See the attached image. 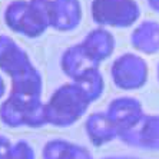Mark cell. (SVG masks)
<instances>
[{"instance_id":"1","label":"cell","mask_w":159,"mask_h":159,"mask_svg":"<svg viewBox=\"0 0 159 159\" xmlns=\"http://www.w3.org/2000/svg\"><path fill=\"white\" fill-rule=\"evenodd\" d=\"M3 17L15 33L39 37L50 27V0H13L6 6Z\"/></svg>"},{"instance_id":"2","label":"cell","mask_w":159,"mask_h":159,"mask_svg":"<svg viewBox=\"0 0 159 159\" xmlns=\"http://www.w3.org/2000/svg\"><path fill=\"white\" fill-rule=\"evenodd\" d=\"M90 102L73 82L59 86L46 102L48 125L69 128L88 112Z\"/></svg>"},{"instance_id":"3","label":"cell","mask_w":159,"mask_h":159,"mask_svg":"<svg viewBox=\"0 0 159 159\" xmlns=\"http://www.w3.org/2000/svg\"><path fill=\"white\" fill-rule=\"evenodd\" d=\"M0 120L9 128H42L48 125L46 102L42 98L9 95L0 105Z\"/></svg>"},{"instance_id":"4","label":"cell","mask_w":159,"mask_h":159,"mask_svg":"<svg viewBox=\"0 0 159 159\" xmlns=\"http://www.w3.org/2000/svg\"><path fill=\"white\" fill-rule=\"evenodd\" d=\"M90 15L100 27L126 29L139 20L141 7L136 0H92Z\"/></svg>"},{"instance_id":"5","label":"cell","mask_w":159,"mask_h":159,"mask_svg":"<svg viewBox=\"0 0 159 159\" xmlns=\"http://www.w3.org/2000/svg\"><path fill=\"white\" fill-rule=\"evenodd\" d=\"M149 67L146 60L136 53H123L113 60L111 76L116 88L122 90H138L148 82Z\"/></svg>"},{"instance_id":"6","label":"cell","mask_w":159,"mask_h":159,"mask_svg":"<svg viewBox=\"0 0 159 159\" xmlns=\"http://www.w3.org/2000/svg\"><path fill=\"white\" fill-rule=\"evenodd\" d=\"M123 143L145 151H159V115H143L130 129L119 133Z\"/></svg>"},{"instance_id":"7","label":"cell","mask_w":159,"mask_h":159,"mask_svg":"<svg viewBox=\"0 0 159 159\" xmlns=\"http://www.w3.org/2000/svg\"><path fill=\"white\" fill-rule=\"evenodd\" d=\"M99 65L100 63L95 57H92L90 53L80 43L72 44L70 48H67L63 52L62 57H60L62 72L72 80H76V79L99 69Z\"/></svg>"},{"instance_id":"8","label":"cell","mask_w":159,"mask_h":159,"mask_svg":"<svg viewBox=\"0 0 159 159\" xmlns=\"http://www.w3.org/2000/svg\"><path fill=\"white\" fill-rule=\"evenodd\" d=\"M107 116L119 128V133L135 126L145 115L141 100L132 96H120L111 100L106 109Z\"/></svg>"},{"instance_id":"9","label":"cell","mask_w":159,"mask_h":159,"mask_svg":"<svg viewBox=\"0 0 159 159\" xmlns=\"http://www.w3.org/2000/svg\"><path fill=\"white\" fill-rule=\"evenodd\" d=\"M83 11L79 0H50V27L70 32L80 25Z\"/></svg>"},{"instance_id":"10","label":"cell","mask_w":159,"mask_h":159,"mask_svg":"<svg viewBox=\"0 0 159 159\" xmlns=\"http://www.w3.org/2000/svg\"><path fill=\"white\" fill-rule=\"evenodd\" d=\"M33 65L25 49L10 36L0 34V70L9 78Z\"/></svg>"},{"instance_id":"11","label":"cell","mask_w":159,"mask_h":159,"mask_svg":"<svg viewBox=\"0 0 159 159\" xmlns=\"http://www.w3.org/2000/svg\"><path fill=\"white\" fill-rule=\"evenodd\" d=\"M85 130L89 141L95 146H102L119 139V128L106 112H93L86 118Z\"/></svg>"},{"instance_id":"12","label":"cell","mask_w":159,"mask_h":159,"mask_svg":"<svg viewBox=\"0 0 159 159\" xmlns=\"http://www.w3.org/2000/svg\"><path fill=\"white\" fill-rule=\"evenodd\" d=\"M10 93L22 98H42L43 78L34 65H30L25 70L10 78Z\"/></svg>"},{"instance_id":"13","label":"cell","mask_w":159,"mask_h":159,"mask_svg":"<svg viewBox=\"0 0 159 159\" xmlns=\"http://www.w3.org/2000/svg\"><path fill=\"white\" fill-rule=\"evenodd\" d=\"M80 44L90 53L92 57H95L99 63H102L113 55L116 40L115 36L107 29L96 27L86 34L85 39L80 42Z\"/></svg>"},{"instance_id":"14","label":"cell","mask_w":159,"mask_h":159,"mask_svg":"<svg viewBox=\"0 0 159 159\" xmlns=\"http://www.w3.org/2000/svg\"><path fill=\"white\" fill-rule=\"evenodd\" d=\"M130 43L143 55L159 53V23L155 20L139 23L130 34Z\"/></svg>"},{"instance_id":"15","label":"cell","mask_w":159,"mask_h":159,"mask_svg":"<svg viewBox=\"0 0 159 159\" xmlns=\"http://www.w3.org/2000/svg\"><path fill=\"white\" fill-rule=\"evenodd\" d=\"M43 159H95L92 152L82 145L65 139H50L42 151Z\"/></svg>"},{"instance_id":"16","label":"cell","mask_w":159,"mask_h":159,"mask_svg":"<svg viewBox=\"0 0 159 159\" xmlns=\"http://www.w3.org/2000/svg\"><path fill=\"white\" fill-rule=\"evenodd\" d=\"M75 85L80 89V92L86 96V99L93 103L96 102L102 95H103L105 90V79L102 76L99 69L90 72V73L82 76V78L76 79V80H72Z\"/></svg>"},{"instance_id":"17","label":"cell","mask_w":159,"mask_h":159,"mask_svg":"<svg viewBox=\"0 0 159 159\" xmlns=\"http://www.w3.org/2000/svg\"><path fill=\"white\" fill-rule=\"evenodd\" d=\"M7 159H36V153H34L33 146L29 142L20 139L11 145Z\"/></svg>"},{"instance_id":"18","label":"cell","mask_w":159,"mask_h":159,"mask_svg":"<svg viewBox=\"0 0 159 159\" xmlns=\"http://www.w3.org/2000/svg\"><path fill=\"white\" fill-rule=\"evenodd\" d=\"M11 142L7 136L4 135H0V159H7L9 152L11 149Z\"/></svg>"},{"instance_id":"19","label":"cell","mask_w":159,"mask_h":159,"mask_svg":"<svg viewBox=\"0 0 159 159\" xmlns=\"http://www.w3.org/2000/svg\"><path fill=\"white\" fill-rule=\"evenodd\" d=\"M146 3L153 11L159 13V0H146Z\"/></svg>"},{"instance_id":"20","label":"cell","mask_w":159,"mask_h":159,"mask_svg":"<svg viewBox=\"0 0 159 159\" xmlns=\"http://www.w3.org/2000/svg\"><path fill=\"white\" fill-rule=\"evenodd\" d=\"M4 93H6V83H4L3 78L0 76V99L4 96Z\"/></svg>"},{"instance_id":"21","label":"cell","mask_w":159,"mask_h":159,"mask_svg":"<svg viewBox=\"0 0 159 159\" xmlns=\"http://www.w3.org/2000/svg\"><path fill=\"white\" fill-rule=\"evenodd\" d=\"M103 159H139V158H135V156H106Z\"/></svg>"},{"instance_id":"22","label":"cell","mask_w":159,"mask_h":159,"mask_svg":"<svg viewBox=\"0 0 159 159\" xmlns=\"http://www.w3.org/2000/svg\"><path fill=\"white\" fill-rule=\"evenodd\" d=\"M156 76H158V80H159V63H158V69H156Z\"/></svg>"}]
</instances>
